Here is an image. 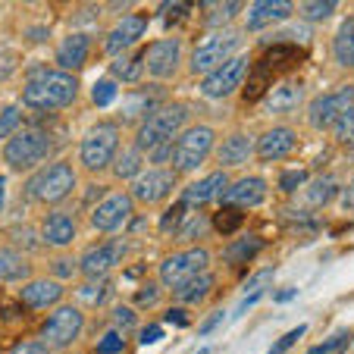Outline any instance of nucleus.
I'll use <instances>...</instances> for the list:
<instances>
[{"label": "nucleus", "mask_w": 354, "mask_h": 354, "mask_svg": "<svg viewBox=\"0 0 354 354\" xmlns=\"http://www.w3.org/2000/svg\"><path fill=\"white\" fill-rule=\"evenodd\" d=\"M167 320L176 323V326H188V314H185V310H179V308L167 310Z\"/></svg>", "instance_id": "52"}, {"label": "nucleus", "mask_w": 354, "mask_h": 354, "mask_svg": "<svg viewBox=\"0 0 354 354\" xmlns=\"http://www.w3.org/2000/svg\"><path fill=\"white\" fill-rule=\"evenodd\" d=\"M295 147H298V135H295V129L273 126L254 141V154L261 157L263 163H276V160H286L288 154H295Z\"/></svg>", "instance_id": "16"}, {"label": "nucleus", "mask_w": 354, "mask_h": 354, "mask_svg": "<svg viewBox=\"0 0 354 354\" xmlns=\"http://www.w3.org/2000/svg\"><path fill=\"white\" fill-rule=\"evenodd\" d=\"M263 198H267V179L263 176H245V179H239L235 185L226 188L223 204L235 210H248V207L263 204Z\"/></svg>", "instance_id": "20"}, {"label": "nucleus", "mask_w": 354, "mask_h": 354, "mask_svg": "<svg viewBox=\"0 0 354 354\" xmlns=\"http://www.w3.org/2000/svg\"><path fill=\"white\" fill-rule=\"evenodd\" d=\"M185 13H188V7H167V26H173V22L182 19Z\"/></svg>", "instance_id": "54"}, {"label": "nucleus", "mask_w": 354, "mask_h": 354, "mask_svg": "<svg viewBox=\"0 0 354 354\" xmlns=\"http://www.w3.org/2000/svg\"><path fill=\"white\" fill-rule=\"evenodd\" d=\"M304 329H308V326H295L292 333H286V335H282V339L273 345V351H270V354H282V351H288V348H292L295 342H298L301 335H304Z\"/></svg>", "instance_id": "44"}, {"label": "nucleus", "mask_w": 354, "mask_h": 354, "mask_svg": "<svg viewBox=\"0 0 354 354\" xmlns=\"http://www.w3.org/2000/svg\"><path fill=\"white\" fill-rule=\"evenodd\" d=\"M304 179H308V173H304V169H288V173H282L279 188H282V192H295V188L304 185Z\"/></svg>", "instance_id": "43"}, {"label": "nucleus", "mask_w": 354, "mask_h": 354, "mask_svg": "<svg viewBox=\"0 0 354 354\" xmlns=\"http://www.w3.org/2000/svg\"><path fill=\"white\" fill-rule=\"evenodd\" d=\"M261 248H263L261 239L245 235V239L232 241V245L223 251V261H226V263H245V261H251V257H257V251H261Z\"/></svg>", "instance_id": "31"}, {"label": "nucleus", "mask_w": 354, "mask_h": 354, "mask_svg": "<svg viewBox=\"0 0 354 354\" xmlns=\"http://www.w3.org/2000/svg\"><path fill=\"white\" fill-rule=\"evenodd\" d=\"M145 173V157H141L138 147H126V151H120L113 160V176L116 179H138V176Z\"/></svg>", "instance_id": "29"}, {"label": "nucleus", "mask_w": 354, "mask_h": 354, "mask_svg": "<svg viewBox=\"0 0 354 354\" xmlns=\"http://www.w3.org/2000/svg\"><path fill=\"white\" fill-rule=\"evenodd\" d=\"M145 28H147V16L145 13L122 16V19L107 32V38H104V54L120 57V54H126V50H132V44L145 35Z\"/></svg>", "instance_id": "15"}, {"label": "nucleus", "mask_w": 354, "mask_h": 354, "mask_svg": "<svg viewBox=\"0 0 354 354\" xmlns=\"http://www.w3.org/2000/svg\"><path fill=\"white\" fill-rule=\"evenodd\" d=\"M120 251H122L120 241H100V245H91L85 254H82L79 270L88 276V279H104V276L120 263V257H122Z\"/></svg>", "instance_id": "17"}, {"label": "nucleus", "mask_w": 354, "mask_h": 354, "mask_svg": "<svg viewBox=\"0 0 354 354\" xmlns=\"http://www.w3.org/2000/svg\"><path fill=\"white\" fill-rule=\"evenodd\" d=\"M335 194H339L335 176H320V179H314L308 188H304V204H301V207H323V204H329Z\"/></svg>", "instance_id": "27"}, {"label": "nucleus", "mask_w": 354, "mask_h": 354, "mask_svg": "<svg viewBox=\"0 0 354 354\" xmlns=\"http://www.w3.org/2000/svg\"><path fill=\"white\" fill-rule=\"evenodd\" d=\"M335 13V0H310V3H301V16L310 22L329 19Z\"/></svg>", "instance_id": "35"}, {"label": "nucleus", "mask_w": 354, "mask_h": 354, "mask_svg": "<svg viewBox=\"0 0 354 354\" xmlns=\"http://www.w3.org/2000/svg\"><path fill=\"white\" fill-rule=\"evenodd\" d=\"M185 120H188V107L182 100L160 104V107H154L145 120H141L138 135H135V147L151 154L154 147L173 145V141L182 135V129H185Z\"/></svg>", "instance_id": "2"}, {"label": "nucleus", "mask_w": 354, "mask_h": 354, "mask_svg": "<svg viewBox=\"0 0 354 354\" xmlns=\"http://www.w3.org/2000/svg\"><path fill=\"white\" fill-rule=\"evenodd\" d=\"M176 173L169 167H151L132 182V201L138 204H157L163 201L169 192H173Z\"/></svg>", "instance_id": "14"}, {"label": "nucleus", "mask_w": 354, "mask_h": 354, "mask_svg": "<svg viewBox=\"0 0 354 354\" xmlns=\"http://www.w3.org/2000/svg\"><path fill=\"white\" fill-rule=\"evenodd\" d=\"M116 154H120V126L113 120L91 126L79 145V160L88 173H104L107 167H113Z\"/></svg>", "instance_id": "4"}, {"label": "nucleus", "mask_w": 354, "mask_h": 354, "mask_svg": "<svg viewBox=\"0 0 354 354\" xmlns=\"http://www.w3.org/2000/svg\"><path fill=\"white\" fill-rule=\"evenodd\" d=\"M79 97V79L63 69H38L22 88V104L32 110H63Z\"/></svg>", "instance_id": "1"}, {"label": "nucleus", "mask_w": 354, "mask_h": 354, "mask_svg": "<svg viewBox=\"0 0 354 354\" xmlns=\"http://www.w3.org/2000/svg\"><path fill=\"white\" fill-rule=\"evenodd\" d=\"M116 320L126 323V326H135V323H138V317H135L132 308H116Z\"/></svg>", "instance_id": "51"}, {"label": "nucleus", "mask_w": 354, "mask_h": 354, "mask_svg": "<svg viewBox=\"0 0 354 354\" xmlns=\"http://www.w3.org/2000/svg\"><path fill=\"white\" fill-rule=\"evenodd\" d=\"M75 188V167L69 160H57L44 167L32 182H28V194L41 204H60L73 194Z\"/></svg>", "instance_id": "8"}, {"label": "nucleus", "mask_w": 354, "mask_h": 354, "mask_svg": "<svg viewBox=\"0 0 354 354\" xmlns=\"http://www.w3.org/2000/svg\"><path fill=\"white\" fill-rule=\"evenodd\" d=\"M110 286L107 279H88L85 286L75 288V298H79V304H85V308H100V301L107 298Z\"/></svg>", "instance_id": "33"}, {"label": "nucleus", "mask_w": 354, "mask_h": 354, "mask_svg": "<svg viewBox=\"0 0 354 354\" xmlns=\"http://www.w3.org/2000/svg\"><path fill=\"white\" fill-rule=\"evenodd\" d=\"M226 188H229V176L223 173V169H216V173L204 176V179H194L192 185L182 192V204H185V207H204V204H214V201H223Z\"/></svg>", "instance_id": "18"}, {"label": "nucleus", "mask_w": 354, "mask_h": 354, "mask_svg": "<svg viewBox=\"0 0 354 354\" xmlns=\"http://www.w3.org/2000/svg\"><path fill=\"white\" fill-rule=\"evenodd\" d=\"M207 267H210V251L204 245H194L188 251H176V254H169L160 263V286L169 288V292H179L194 276L207 273Z\"/></svg>", "instance_id": "7"}, {"label": "nucleus", "mask_w": 354, "mask_h": 354, "mask_svg": "<svg viewBox=\"0 0 354 354\" xmlns=\"http://www.w3.org/2000/svg\"><path fill=\"white\" fill-rule=\"evenodd\" d=\"M88 54H91V38H88L85 32H73L57 47V66H60L63 73L75 75L88 63Z\"/></svg>", "instance_id": "21"}, {"label": "nucleus", "mask_w": 354, "mask_h": 354, "mask_svg": "<svg viewBox=\"0 0 354 354\" xmlns=\"http://www.w3.org/2000/svg\"><path fill=\"white\" fill-rule=\"evenodd\" d=\"M50 147H54V141L44 129H19L3 147V160L16 173H28V169H35L38 163H44L50 157Z\"/></svg>", "instance_id": "5"}, {"label": "nucleus", "mask_w": 354, "mask_h": 354, "mask_svg": "<svg viewBox=\"0 0 354 354\" xmlns=\"http://www.w3.org/2000/svg\"><path fill=\"white\" fill-rule=\"evenodd\" d=\"M210 288H214V276H210V273H201V276H194V279L188 282L185 288H179V292H176V298L185 301V304H198V301L207 298Z\"/></svg>", "instance_id": "32"}, {"label": "nucleus", "mask_w": 354, "mask_h": 354, "mask_svg": "<svg viewBox=\"0 0 354 354\" xmlns=\"http://www.w3.org/2000/svg\"><path fill=\"white\" fill-rule=\"evenodd\" d=\"M223 317H226V314H223V310H214V314H210L207 320L201 323V329H198V333H201V335H210L216 326H220V320H223Z\"/></svg>", "instance_id": "47"}, {"label": "nucleus", "mask_w": 354, "mask_h": 354, "mask_svg": "<svg viewBox=\"0 0 354 354\" xmlns=\"http://www.w3.org/2000/svg\"><path fill=\"white\" fill-rule=\"evenodd\" d=\"M295 295H298L295 288H282V292H276V301H292Z\"/></svg>", "instance_id": "57"}, {"label": "nucleus", "mask_w": 354, "mask_h": 354, "mask_svg": "<svg viewBox=\"0 0 354 354\" xmlns=\"http://www.w3.org/2000/svg\"><path fill=\"white\" fill-rule=\"evenodd\" d=\"M160 339H163L160 326H145L141 329V345H151V342H160Z\"/></svg>", "instance_id": "49"}, {"label": "nucleus", "mask_w": 354, "mask_h": 354, "mask_svg": "<svg viewBox=\"0 0 354 354\" xmlns=\"http://www.w3.org/2000/svg\"><path fill=\"white\" fill-rule=\"evenodd\" d=\"M22 129V110L19 107H3L0 110V138H13Z\"/></svg>", "instance_id": "36"}, {"label": "nucleus", "mask_w": 354, "mask_h": 354, "mask_svg": "<svg viewBox=\"0 0 354 354\" xmlns=\"http://www.w3.org/2000/svg\"><path fill=\"white\" fill-rule=\"evenodd\" d=\"M348 339H351V335H335V339H329V342H323V345H317V348H310L308 354H329V351H339V348H345L348 345Z\"/></svg>", "instance_id": "45"}, {"label": "nucleus", "mask_w": 354, "mask_h": 354, "mask_svg": "<svg viewBox=\"0 0 354 354\" xmlns=\"http://www.w3.org/2000/svg\"><path fill=\"white\" fill-rule=\"evenodd\" d=\"M241 44V32H235V28H216V32H210L207 38H201L198 47L192 50V73L194 75H204L214 73L216 66H223V63L229 60V57H235V50H239Z\"/></svg>", "instance_id": "6"}, {"label": "nucleus", "mask_w": 354, "mask_h": 354, "mask_svg": "<svg viewBox=\"0 0 354 354\" xmlns=\"http://www.w3.org/2000/svg\"><path fill=\"white\" fill-rule=\"evenodd\" d=\"M116 94H120V88H116L113 79H100L97 85H94V104H97V107H110L116 100Z\"/></svg>", "instance_id": "39"}, {"label": "nucleus", "mask_w": 354, "mask_h": 354, "mask_svg": "<svg viewBox=\"0 0 354 354\" xmlns=\"http://www.w3.org/2000/svg\"><path fill=\"white\" fill-rule=\"evenodd\" d=\"M351 107H354V85H342L329 94H320V97L310 104L308 120L314 129H333Z\"/></svg>", "instance_id": "12"}, {"label": "nucleus", "mask_w": 354, "mask_h": 354, "mask_svg": "<svg viewBox=\"0 0 354 354\" xmlns=\"http://www.w3.org/2000/svg\"><path fill=\"white\" fill-rule=\"evenodd\" d=\"M7 207V179L0 176V210Z\"/></svg>", "instance_id": "56"}, {"label": "nucleus", "mask_w": 354, "mask_h": 354, "mask_svg": "<svg viewBox=\"0 0 354 354\" xmlns=\"http://www.w3.org/2000/svg\"><path fill=\"white\" fill-rule=\"evenodd\" d=\"M185 204H182V201H179V204H176V207H169L167 210V216H163V220H160V232H176V229H179L182 226V223H185Z\"/></svg>", "instance_id": "40"}, {"label": "nucleus", "mask_w": 354, "mask_h": 354, "mask_svg": "<svg viewBox=\"0 0 354 354\" xmlns=\"http://www.w3.org/2000/svg\"><path fill=\"white\" fill-rule=\"evenodd\" d=\"M216 147V132L207 122H194V126H185L182 135L173 141V157H169V169L173 173H192L201 163L214 154Z\"/></svg>", "instance_id": "3"}, {"label": "nucleus", "mask_w": 354, "mask_h": 354, "mask_svg": "<svg viewBox=\"0 0 354 354\" xmlns=\"http://www.w3.org/2000/svg\"><path fill=\"white\" fill-rule=\"evenodd\" d=\"M182 66V41L179 38H157L145 47V75L151 79H169Z\"/></svg>", "instance_id": "13"}, {"label": "nucleus", "mask_w": 354, "mask_h": 354, "mask_svg": "<svg viewBox=\"0 0 354 354\" xmlns=\"http://www.w3.org/2000/svg\"><path fill=\"white\" fill-rule=\"evenodd\" d=\"M263 100H267L270 113H292L301 100H304V82H298V79L276 82V85L263 94Z\"/></svg>", "instance_id": "25"}, {"label": "nucleus", "mask_w": 354, "mask_h": 354, "mask_svg": "<svg viewBox=\"0 0 354 354\" xmlns=\"http://www.w3.org/2000/svg\"><path fill=\"white\" fill-rule=\"evenodd\" d=\"M345 207H354V176H351V182H348V188H345Z\"/></svg>", "instance_id": "55"}, {"label": "nucleus", "mask_w": 354, "mask_h": 354, "mask_svg": "<svg viewBox=\"0 0 354 354\" xmlns=\"http://www.w3.org/2000/svg\"><path fill=\"white\" fill-rule=\"evenodd\" d=\"M204 226H207V223H204V216H194V220L188 223V226H182V229H188L185 239H198V235L204 232Z\"/></svg>", "instance_id": "50"}, {"label": "nucleus", "mask_w": 354, "mask_h": 354, "mask_svg": "<svg viewBox=\"0 0 354 354\" xmlns=\"http://www.w3.org/2000/svg\"><path fill=\"white\" fill-rule=\"evenodd\" d=\"M135 214V204H132V194L126 192H110L104 201H97L91 210V229H97V232H120L122 226H126L129 220H132Z\"/></svg>", "instance_id": "11"}, {"label": "nucleus", "mask_w": 354, "mask_h": 354, "mask_svg": "<svg viewBox=\"0 0 354 354\" xmlns=\"http://www.w3.org/2000/svg\"><path fill=\"white\" fill-rule=\"evenodd\" d=\"M113 75L122 82H138L145 75V50H126L113 57Z\"/></svg>", "instance_id": "28"}, {"label": "nucleus", "mask_w": 354, "mask_h": 354, "mask_svg": "<svg viewBox=\"0 0 354 354\" xmlns=\"http://www.w3.org/2000/svg\"><path fill=\"white\" fill-rule=\"evenodd\" d=\"M235 13H241V3H229V7H210V16H207V26H220L223 22V28H226V22L232 19Z\"/></svg>", "instance_id": "41"}, {"label": "nucleus", "mask_w": 354, "mask_h": 354, "mask_svg": "<svg viewBox=\"0 0 354 354\" xmlns=\"http://www.w3.org/2000/svg\"><path fill=\"white\" fill-rule=\"evenodd\" d=\"M122 348H126V339H122L120 329H107V333L97 339L94 351H97V354H120Z\"/></svg>", "instance_id": "37"}, {"label": "nucleus", "mask_w": 354, "mask_h": 354, "mask_svg": "<svg viewBox=\"0 0 354 354\" xmlns=\"http://www.w3.org/2000/svg\"><path fill=\"white\" fill-rule=\"evenodd\" d=\"M85 329V314L75 304H60L41 326V342L47 348H69Z\"/></svg>", "instance_id": "9"}, {"label": "nucleus", "mask_w": 354, "mask_h": 354, "mask_svg": "<svg viewBox=\"0 0 354 354\" xmlns=\"http://www.w3.org/2000/svg\"><path fill=\"white\" fill-rule=\"evenodd\" d=\"M66 288H63L60 279L47 276V279H32L26 288H22V304H28L32 310L41 308H50V304H60Z\"/></svg>", "instance_id": "23"}, {"label": "nucleus", "mask_w": 354, "mask_h": 354, "mask_svg": "<svg viewBox=\"0 0 354 354\" xmlns=\"http://www.w3.org/2000/svg\"><path fill=\"white\" fill-rule=\"evenodd\" d=\"M79 235V223H75L73 214H63V210H54V214H47L44 223H41V239L47 245H57V248H66L75 241Z\"/></svg>", "instance_id": "22"}, {"label": "nucleus", "mask_w": 354, "mask_h": 354, "mask_svg": "<svg viewBox=\"0 0 354 354\" xmlns=\"http://www.w3.org/2000/svg\"><path fill=\"white\" fill-rule=\"evenodd\" d=\"M261 295H263L261 288H257V292H251V295H248V298H245V301H241V304H239V310H235V314H245L248 308H254L257 301H261Z\"/></svg>", "instance_id": "53"}, {"label": "nucleus", "mask_w": 354, "mask_h": 354, "mask_svg": "<svg viewBox=\"0 0 354 354\" xmlns=\"http://www.w3.org/2000/svg\"><path fill=\"white\" fill-rule=\"evenodd\" d=\"M28 261L16 251V248H0V279H26Z\"/></svg>", "instance_id": "30"}, {"label": "nucleus", "mask_w": 354, "mask_h": 354, "mask_svg": "<svg viewBox=\"0 0 354 354\" xmlns=\"http://www.w3.org/2000/svg\"><path fill=\"white\" fill-rule=\"evenodd\" d=\"M157 298H160V286L157 282H145L138 288V295H135V308H151Z\"/></svg>", "instance_id": "42"}, {"label": "nucleus", "mask_w": 354, "mask_h": 354, "mask_svg": "<svg viewBox=\"0 0 354 354\" xmlns=\"http://www.w3.org/2000/svg\"><path fill=\"white\" fill-rule=\"evenodd\" d=\"M292 13H295L292 0H257L245 13V28L248 32H263V28L276 26V22H286Z\"/></svg>", "instance_id": "19"}, {"label": "nucleus", "mask_w": 354, "mask_h": 354, "mask_svg": "<svg viewBox=\"0 0 354 354\" xmlns=\"http://www.w3.org/2000/svg\"><path fill=\"white\" fill-rule=\"evenodd\" d=\"M241 223H245L241 210H235V207H223L220 214L214 216V232H220V235H232V232H239V229H241Z\"/></svg>", "instance_id": "34"}, {"label": "nucleus", "mask_w": 354, "mask_h": 354, "mask_svg": "<svg viewBox=\"0 0 354 354\" xmlns=\"http://www.w3.org/2000/svg\"><path fill=\"white\" fill-rule=\"evenodd\" d=\"M169 157H173V145H163V147H154V151H151V163H154V167L169 163Z\"/></svg>", "instance_id": "46"}, {"label": "nucleus", "mask_w": 354, "mask_h": 354, "mask_svg": "<svg viewBox=\"0 0 354 354\" xmlns=\"http://www.w3.org/2000/svg\"><path fill=\"white\" fill-rule=\"evenodd\" d=\"M335 141L339 145H345V147H354V107L348 110L345 116H342L339 122H335Z\"/></svg>", "instance_id": "38"}, {"label": "nucleus", "mask_w": 354, "mask_h": 354, "mask_svg": "<svg viewBox=\"0 0 354 354\" xmlns=\"http://www.w3.org/2000/svg\"><path fill=\"white\" fill-rule=\"evenodd\" d=\"M13 354H50V348H47L44 342H26V345H19Z\"/></svg>", "instance_id": "48"}, {"label": "nucleus", "mask_w": 354, "mask_h": 354, "mask_svg": "<svg viewBox=\"0 0 354 354\" xmlns=\"http://www.w3.org/2000/svg\"><path fill=\"white\" fill-rule=\"evenodd\" d=\"M333 57L342 69H354V16L342 22V28L333 38Z\"/></svg>", "instance_id": "26"}, {"label": "nucleus", "mask_w": 354, "mask_h": 354, "mask_svg": "<svg viewBox=\"0 0 354 354\" xmlns=\"http://www.w3.org/2000/svg\"><path fill=\"white\" fill-rule=\"evenodd\" d=\"M248 66H251V57H248V54L229 57L223 66H216L214 73H207L204 79H201V94H204V97H214V100L229 97V94H232L241 82H245Z\"/></svg>", "instance_id": "10"}, {"label": "nucleus", "mask_w": 354, "mask_h": 354, "mask_svg": "<svg viewBox=\"0 0 354 354\" xmlns=\"http://www.w3.org/2000/svg\"><path fill=\"white\" fill-rule=\"evenodd\" d=\"M214 151H216V160H220L223 169L241 167V163H248L251 154H254V138L245 132H232V135H226V138L220 141V147H214Z\"/></svg>", "instance_id": "24"}]
</instances>
